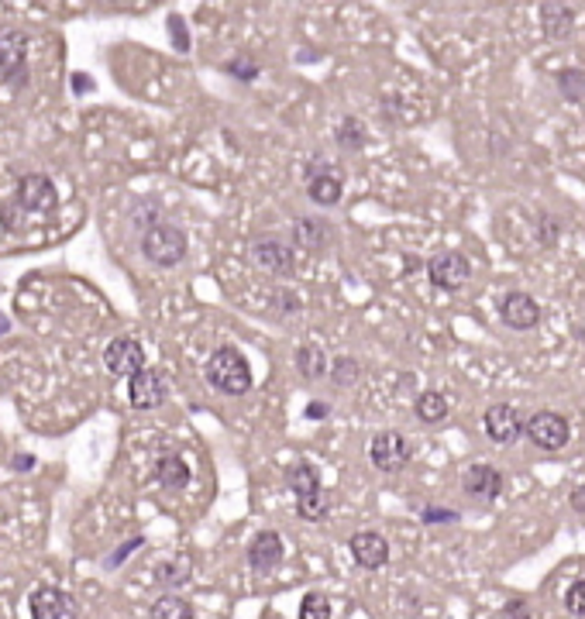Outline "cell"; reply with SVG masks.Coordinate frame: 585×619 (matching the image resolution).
<instances>
[{
	"label": "cell",
	"mask_w": 585,
	"mask_h": 619,
	"mask_svg": "<svg viewBox=\"0 0 585 619\" xmlns=\"http://www.w3.org/2000/svg\"><path fill=\"white\" fill-rule=\"evenodd\" d=\"M149 619H197V613H193V602L183 595H162L149 609Z\"/></svg>",
	"instance_id": "obj_25"
},
{
	"label": "cell",
	"mask_w": 585,
	"mask_h": 619,
	"mask_svg": "<svg viewBox=\"0 0 585 619\" xmlns=\"http://www.w3.org/2000/svg\"><path fill=\"white\" fill-rule=\"evenodd\" d=\"M187 252H189L187 231L169 221L155 224V227H149V231L141 234V255L149 258L152 265H158V269L179 265V262L187 258Z\"/></svg>",
	"instance_id": "obj_3"
},
{
	"label": "cell",
	"mask_w": 585,
	"mask_h": 619,
	"mask_svg": "<svg viewBox=\"0 0 585 619\" xmlns=\"http://www.w3.org/2000/svg\"><path fill=\"white\" fill-rule=\"evenodd\" d=\"M410 458H413V447L399 430H379L376 437L369 441V462L376 464L379 471H386V475L403 471L410 464Z\"/></svg>",
	"instance_id": "obj_6"
},
{
	"label": "cell",
	"mask_w": 585,
	"mask_h": 619,
	"mask_svg": "<svg viewBox=\"0 0 585 619\" xmlns=\"http://www.w3.org/2000/svg\"><path fill=\"white\" fill-rule=\"evenodd\" d=\"M0 334H7V320L4 317H0Z\"/></svg>",
	"instance_id": "obj_43"
},
{
	"label": "cell",
	"mask_w": 585,
	"mask_h": 619,
	"mask_svg": "<svg viewBox=\"0 0 585 619\" xmlns=\"http://www.w3.org/2000/svg\"><path fill=\"white\" fill-rule=\"evenodd\" d=\"M565 609L571 616H585V578H575L565 592Z\"/></svg>",
	"instance_id": "obj_30"
},
{
	"label": "cell",
	"mask_w": 585,
	"mask_h": 619,
	"mask_svg": "<svg viewBox=\"0 0 585 619\" xmlns=\"http://www.w3.org/2000/svg\"><path fill=\"white\" fill-rule=\"evenodd\" d=\"M286 485H290L292 496H296V516L307 519V523H321L327 516V509H331V502H327V496H324V485H321L317 464H310V462L292 464L290 471H286Z\"/></svg>",
	"instance_id": "obj_2"
},
{
	"label": "cell",
	"mask_w": 585,
	"mask_h": 619,
	"mask_svg": "<svg viewBox=\"0 0 585 619\" xmlns=\"http://www.w3.org/2000/svg\"><path fill=\"white\" fill-rule=\"evenodd\" d=\"M523 430H527L531 444L541 447V451H561L571 441V424L554 410H537Z\"/></svg>",
	"instance_id": "obj_7"
},
{
	"label": "cell",
	"mask_w": 585,
	"mask_h": 619,
	"mask_svg": "<svg viewBox=\"0 0 585 619\" xmlns=\"http://www.w3.org/2000/svg\"><path fill=\"white\" fill-rule=\"evenodd\" d=\"M300 619H331V599L324 592H307L300 599Z\"/></svg>",
	"instance_id": "obj_28"
},
{
	"label": "cell",
	"mask_w": 585,
	"mask_h": 619,
	"mask_svg": "<svg viewBox=\"0 0 585 619\" xmlns=\"http://www.w3.org/2000/svg\"><path fill=\"white\" fill-rule=\"evenodd\" d=\"M348 550L355 557V565L365 571H379V567L389 565V540L376 530H359L348 540Z\"/></svg>",
	"instance_id": "obj_14"
},
{
	"label": "cell",
	"mask_w": 585,
	"mask_h": 619,
	"mask_svg": "<svg viewBox=\"0 0 585 619\" xmlns=\"http://www.w3.org/2000/svg\"><path fill=\"white\" fill-rule=\"evenodd\" d=\"M166 378L162 372H155V368H141L138 376L128 378V403L135 406V410H155V406H162L166 403Z\"/></svg>",
	"instance_id": "obj_13"
},
{
	"label": "cell",
	"mask_w": 585,
	"mask_h": 619,
	"mask_svg": "<svg viewBox=\"0 0 585 619\" xmlns=\"http://www.w3.org/2000/svg\"><path fill=\"white\" fill-rule=\"evenodd\" d=\"M296 372L307 378V382H317V378L331 376V358L324 355L321 344H300L296 348Z\"/></svg>",
	"instance_id": "obj_22"
},
{
	"label": "cell",
	"mask_w": 585,
	"mask_h": 619,
	"mask_svg": "<svg viewBox=\"0 0 585 619\" xmlns=\"http://www.w3.org/2000/svg\"><path fill=\"white\" fill-rule=\"evenodd\" d=\"M14 204L24 210V214H52L59 206V193H55V183L42 172H28L17 179V193Z\"/></svg>",
	"instance_id": "obj_8"
},
{
	"label": "cell",
	"mask_w": 585,
	"mask_h": 619,
	"mask_svg": "<svg viewBox=\"0 0 585 619\" xmlns=\"http://www.w3.org/2000/svg\"><path fill=\"white\" fill-rule=\"evenodd\" d=\"M128 221L135 224L138 231L145 234L149 227L162 224V204H158V200H152V196H149V200H138V204L128 210Z\"/></svg>",
	"instance_id": "obj_26"
},
{
	"label": "cell",
	"mask_w": 585,
	"mask_h": 619,
	"mask_svg": "<svg viewBox=\"0 0 585 619\" xmlns=\"http://www.w3.org/2000/svg\"><path fill=\"white\" fill-rule=\"evenodd\" d=\"M496 619H531V605H527V599L513 595V599H506V605L499 609Z\"/></svg>",
	"instance_id": "obj_33"
},
{
	"label": "cell",
	"mask_w": 585,
	"mask_h": 619,
	"mask_svg": "<svg viewBox=\"0 0 585 619\" xmlns=\"http://www.w3.org/2000/svg\"><path fill=\"white\" fill-rule=\"evenodd\" d=\"M32 619H76V602L59 588H34L28 595Z\"/></svg>",
	"instance_id": "obj_18"
},
{
	"label": "cell",
	"mask_w": 585,
	"mask_h": 619,
	"mask_svg": "<svg viewBox=\"0 0 585 619\" xmlns=\"http://www.w3.org/2000/svg\"><path fill=\"white\" fill-rule=\"evenodd\" d=\"M499 317H503V324L513 327V330H531V327L541 324V303L533 296H527V292L513 290L503 296Z\"/></svg>",
	"instance_id": "obj_16"
},
{
	"label": "cell",
	"mask_w": 585,
	"mask_h": 619,
	"mask_svg": "<svg viewBox=\"0 0 585 619\" xmlns=\"http://www.w3.org/2000/svg\"><path fill=\"white\" fill-rule=\"evenodd\" d=\"M283 537L275 530H258L252 537V544H248V567L255 571V575H273L275 567L283 565Z\"/></svg>",
	"instance_id": "obj_15"
},
{
	"label": "cell",
	"mask_w": 585,
	"mask_h": 619,
	"mask_svg": "<svg viewBox=\"0 0 585 619\" xmlns=\"http://www.w3.org/2000/svg\"><path fill=\"white\" fill-rule=\"evenodd\" d=\"M292 244L307 255H324L334 244V227L324 217H300L292 224Z\"/></svg>",
	"instance_id": "obj_17"
},
{
	"label": "cell",
	"mask_w": 585,
	"mask_h": 619,
	"mask_svg": "<svg viewBox=\"0 0 585 619\" xmlns=\"http://www.w3.org/2000/svg\"><path fill=\"white\" fill-rule=\"evenodd\" d=\"M206 382L224 395H245L252 393V368H248V358L241 355L238 348H217L210 358H206L204 368Z\"/></svg>",
	"instance_id": "obj_1"
},
{
	"label": "cell",
	"mask_w": 585,
	"mask_h": 619,
	"mask_svg": "<svg viewBox=\"0 0 585 619\" xmlns=\"http://www.w3.org/2000/svg\"><path fill=\"white\" fill-rule=\"evenodd\" d=\"M273 307H275V313H283V317H292V313H300V310H303V303H300V296H296V292L279 290L273 296Z\"/></svg>",
	"instance_id": "obj_32"
},
{
	"label": "cell",
	"mask_w": 585,
	"mask_h": 619,
	"mask_svg": "<svg viewBox=\"0 0 585 619\" xmlns=\"http://www.w3.org/2000/svg\"><path fill=\"white\" fill-rule=\"evenodd\" d=\"M558 86H561L565 100H582V97H585V76H582V69H565V72L558 76Z\"/></svg>",
	"instance_id": "obj_29"
},
{
	"label": "cell",
	"mask_w": 585,
	"mask_h": 619,
	"mask_svg": "<svg viewBox=\"0 0 585 619\" xmlns=\"http://www.w3.org/2000/svg\"><path fill=\"white\" fill-rule=\"evenodd\" d=\"M155 479L166 492H183L189 485V464L179 454H162L155 464Z\"/></svg>",
	"instance_id": "obj_21"
},
{
	"label": "cell",
	"mask_w": 585,
	"mask_h": 619,
	"mask_svg": "<svg viewBox=\"0 0 585 619\" xmlns=\"http://www.w3.org/2000/svg\"><path fill=\"white\" fill-rule=\"evenodd\" d=\"M72 90H76V93H90V90H93V80L83 76V72H72Z\"/></svg>",
	"instance_id": "obj_40"
},
{
	"label": "cell",
	"mask_w": 585,
	"mask_h": 619,
	"mask_svg": "<svg viewBox=\"0 0 585 619\" xmlns=\"http://www.w3.org/2000/svg\"><path fill=\"white\" fill-rule=\"evenodd\" d=\"M0 80L14 90L28 86V34L17 28L0 32Z\"/></svg>",
	"instance_id": "obj_5"
},
{
	"label": "cell",
	"mask_w": 585,
	"mask_h": 619,
	"mask_svg": "<svg viewBox=\"0 0 585 619\" xmlns=\"http://www.w3.org/2000/svg\"><path fill=\"white\" fill-rule=\"evenodd\" d=\"M541 28L551 42H565L575 32V14L568 11L565 4H544L541 7Z\"/></svg>",
	"instance_id": "obj_20"
},
{
	"label": "cell",
	"mask_w": 585,
	"mask_h": 619,
	"mask_svg": "<svg viewBox=\"0 0 585 619\" xmlns=\"http://www.w3.org/2000/svg\"><path fill=\"white\" fill-rule=\"evenodd\" d=\"M523 427H527V424H523V416H520V410H516L513 403H493V406L485 410V416H482L485 437L499 447L516 444V437L523 433Z\"/></svg>",
	"instance_id": "obj_9"
},
{
	"label": "cell",
	"mask_w": 585,
	"mask_h": 619,
	"mask_svg": "<svg viewBox=\"0 0 585 619\" xmlns=\"http://www.w3.org/2000/svg\"><path fill=\"white\" fill-rule=\"evenodd\" d=\"M32 458H28V454H21V458H14V468H21V471H28V468H32Z\"/></svg>",
	"instance_id": "obj_42"
},
{
	"label": "cell",
	"mask_w": 585,
	"mask_h": 619,
	"mask_svg": "<svg viewBox=\"0 0 585 619\" xmlns=\"http://www.w3.org/2000/svg\"><path fill=\"white\" fill-rule=\"evenodd\" d=\"M571 509L585 516V485H579V489L571 492Z\"/></svg>",
	"instance_id": "obj_41"
},
{
	"label": "cell",
	"mask_w": 585,
	"mask_h": 619,
	"mask_svg": "<svg viewBox=\"0 0 585 619\" xmlns=\"http://www.w3.org/2000/svg\"><path fill=\"white\" fill-rule=\"evenodd\" d=\"M462 492L472 499V502H482V506L496 502L499 492H503V471L489 462L468 464L462 475Z\"/></svg>",
	"instance_id": "obj_10"
},
{
	"label": "cell",
	"mask_w": 585,
	"mask_h": 619,
	"mask_svg": "<svg viewBox=\"0 0 585 619\" xmlns=\"http://www.w3.org/2000/svg\"><path fill=\"white\" fill-rule=\"evenodd\" d=\"M169 28H172V45H176V52H187L189 49V34H187V24H183V17L172 14L169 17Z\"/></svg>",
	"instance_id": "obj_36"
},
{
	"label": "cell",
	"mask_w": 585,
	"mask_h": 619,
	"mask_svg": "<svg viewBox=\"0 0 585 619\" xmlns=\"http://www.w3.org/2000/svg\"><path fill=\"white\" fill-rule=\"evenodd\" d=\"M248 258L262 272L275 275V279H290L296 272V255L279 234H255L252 244H248Z\"/></svg>",
	"instance_id": "obj_4"
},
{
	"label": "cell",
	"mask_w": 585,
	"mask_h": 619,
	"mask_svg": "<svg viewBox=\"0 0 585 619\" xmlns=\"http://www.w3.org/2000/svg\"><path fill=\"white\" fill-rule=\"evenodd\" d=\"M103 365H107L110 376L131 378L145 368V348L135 338H114L103 351Z\"/></svg>",
	"instance_id": "obj_12"
},
{
	"label": "cell",
	"mask_w": 585,
	"mask_h": 619,
	"mask_svg": "<svg viewBox=\"0 0 585 619\" xmlns=\"http://www.w3.org/2000/svg\"><path fill=\"white\" fill-rule=\"evenodd\" d=\"M327 413H331V406H327V403H310L307 410H303V416H307V420H324Z\"/></svg>",
	"instance_id": "obj_39"
},
{
	"label": "cell",
	"mask_w": 585,
	"mask_h": 619,
	"mask_svg": "<svg viewBox=\"0 0 585 619\" xmlns=\"http://www.w3.org/2000/svg\"><path fill=\"white\" fill-rule=\"evenodd\" d=\"M427 275L437 290L458 292L465 282H468L472 265H468V258H465L462 252H437V255L427 262Z\"/></svg>",
	"instance_id": "obj_11"
},
{
	"label": "cell",
	"mask_w": 585,
	"mask_h": 619,
	"mask_svg": "<svg viewBox=\"0 0 585 619\" xmlns=\"http://www.w3.org/2000/svg\"><path fill=\"white\" fill-rule=\"evenodd\" d=\"M338 141H341L344 148H361V141H365V131L359 128V120H355V118H344L341 128H338Z\"/></svg>",
	"instance_id": "obj_31"
},
{
	"label": "cell",
	"mask_w": 585,
	"mask_h": 619,
	"mask_svg": "<svg viewBox=\"0 0 585 619\" xmlns=\"http://www.w3.org/2000/svg\"><path fill=\"white\" fill-rule=\"evenodd\" d=\"M413 410H417V420H420V424H427V427H434V424H441V420H447V413H451V406H447L445 393H437V389H427V393L417 395Z\"/></svg>",
	"instance_id": "obj_24"
},
{
	"label": "cell",
	"mask_w": 585,
	"mask_h": 619,
	"mask_svg": "<svg viewBox=\"0 0 585 619\" xmlns=\"http://www.w3.org/2000/svg\"><path fill=\"white\" fill-rule=\"evenodd\" d=\"M558 234H561L558 221H551L548 214H541V227H537V238H541V244H544V248H554V244H558Z\"/></svg>",
	"instance_id": "obj_34"
},
{
	"label": "cell",
	"mask_w": 585,
	"mask_h": 619,
	"mask_svg": "<svg viewBox=\"0 0 585 619\" xmlns=\"http://www.w3.org/2000/svg\"><path fill=\"white\" fill-rule=\"evenodd\" d=\"M307 193L313 204L321 206H334L338 200H341L344 193V179L338 169H313L307 179Z\"/></svg>",
	"instance_id": "obj_19"
},
{
	"label": "cell",
	"mask_w": 585,
	"mask_h": 619,
	"mask_svg": "<svg viewBox=\"0 0 585 619\" xmlns=\"http://www.w3.org/2000/svg\"><path fill=\"white\" fill-rule=\"evenodd\" d=\"M193 578V561H189V554H172L166 561H158L155 565V585H162V588H179V585H187Z\"/></svg>",
	"instance_id": "obj_23"
},
{
	"label": "cell",
	"mask_w": 585,
	"mask_h": 619,
	"mask_svg": "<svg viewBox=\"0 0 585 619\" xmlns=\"http://www.w3.org/2000/svg\"><path fill=\"white\" fill-rule=\"evenodd\" d=\"M420 519H424V523L430 527V523H458L462 516L455 513V509H437V506H424Z\"/></svg>",
	"instance_id": "obj_35"
},
{
	"label": "cell",
	"mask_w": 585,
	"mask_h": 619,
	"mask_svg": "<svg viewBox=\"0 0 585 619\" xmlns=\"http://www.w3.org/2000/svg\"><path fill=\"white\" fill-rule=\"evenodd\" d=\"M227 72L238 76V80H245V83H252L258 76V66H252L248 59H235V62H227Z\"/></svg>",
	"instance_id": "obj_37"
},
{
	"label": "cell",
	"mask_w": 585,
	"mask_h": 619,
	"mask_svg": "<svg viewBox=\"0 0 585 619\" xmlns=\"http://www.w3.org/2000/svg\"><path fill=\"white\" fill-rule=\"evenodd\" d=\"M361 376V365L351 355H341V358L331 361V382L338 386V389H348V386H355Z\"/></svg>",
	"instance_id": "obj_27"
},
{
	"label": "cell",
	"mask_w": 585,
	"mask_h": 619,
	"mask_svg": "<svg viewBox=\"0 0 585 619\" xmlns=\"http://www.w3.org/2000/svg\"><path fill=\"white\" fill-rule=\"evenodd\" d=\"M135 548H141V537H135V540H131V544H124V548L118 550V554H114V557H110V561H107V567H118L120 561H124V554H131V550Z\"/></svg>",
	"instance_id": "obj_38"
}]
</instances>
